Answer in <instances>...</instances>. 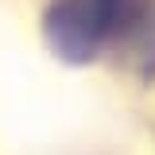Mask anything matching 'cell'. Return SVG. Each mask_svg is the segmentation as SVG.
Segmentation results:
<instances>
[{"label":"cell","instance_id":"cell-1","mask_svg":"<svg viewBox=\"0 0 155 155\" xmlns=\"http://www.w3.org/2000/svg\"><path fill=\"white\" fill-rule=\"evenodd\" d=\"M140 16V0H54L47 12V35L58 54L89 58L109 39L128 31Z\"/></svg>","mask_w":155,"mask_h":155}]
</instances>
